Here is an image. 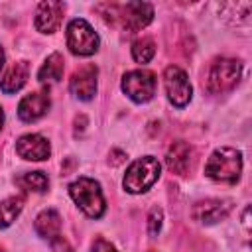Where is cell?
<instances>
[{"instance_id":"cell-6","label":"cell","mask_w":252,"mask_h":252,"mask_svg":"<svg viewBox=\"0 0 252 252\" xmlns=\"http://www.w3.org/2000/svg\"><path fill=\"white\" fill-rule=\"evenodd\" d=\"M240 71H242V65L240 61L236 59H228V57H220L217 59L211 69H209V75H207V89L209 93H224V91H230L238 79H240Z\"/></svg>"},{"instance_id":"cell-17","label":"cell","mask_w":252,"mask_h":252,"mask_svg":"<svg viewBox=\"0 0 252 252\" xmlns=\"http://www.w3.org/2000/svg\"><path fill=\"white\" fill-rule=\"evenodd\" d=\"M63 67H65V61H63V55L61 53H51L45 63L41 65V69L37 71V79L41 83H51V81H59L63 77Z\"/></svg>"},{"instance_id":"cell-15","label":"cell","mask_w":252,"mask_h":252,"mask_svg":"<svg viewBox=\"0 0 252 252\" xmlns=\"http://www.w3.org/2000/svg\"><path fill=\"white\" fill-rule=\"evenodd\" d=\"M28 75H30V65H28V61H16V63H12L10 69L4 73V77H2V81H0L2 93L10 94V93L20 91V89L26 85Z\"/></svg>"},{"instance_id":"cell-11","label":"cell","mask_w":252,"mask_h":252,"mask_svg":"<svg viewBox=\"0 0 252 252\" xmlns=\"http://www.w3.org/2000/svg\"><path fill=\"white\" fill-rule=\"evenodd\" d=\"M230 213V203L222 201V199H207V201H199L193 211L191 217L203 224H215L219 220H222L226 215Z\"/></svg>"},{"instance_id":"cell-19","label":"cell","mask_w":252,"mask_h":252,"mask_svg":"<svg viewBox=\"0 0 252 252\" xmlns=\"http://www.w3.org/2000/svg\"><path fill=\"white\" fill-rule=\"evenodd\" d=\"M156 55V43L150 37H140L132 43V57L136 63H148Z\"/></svg>"},{"instance_id":"cell-23","label":"cell","mask_w":252,"mask_h":252,"mask_svg":"<svg viewBox=\"0 0 252 252\" xmlns=\"http://www.w3.org/2000/svg\"><path fill=\"white\" fill-rule=\"evenodd\" d=\"M93 252H116V248L110 242H106L104 238H96L94 246H93Z\"/></svg>"},{"instance_id":"cell-12","label":"cell","mask_w":252,"mask_h":252,"mask_svg":"<svg viewBox=\"0 0 252 252\" xmlns=\"http://www.w3.org/2000/svg\"><path fill=\"white\" fill-rule=\"evenodd\" d=\"M16 152L20 158L24 159H32V161H41L47 159L51 154L49 142L39 136V134H26L16 142Z\"/></svg>"},{"instance_id":"cell-3","label":"cell","mask_w":252,"mask_h":252,"mask_svg":"<svg viewBox=\"0 0 252 252\" xmlns=\"http://www.w3.org/2000/svg\"><path fill=\"white\" fill-rule=\"evenodd\" d=\"M69 193L73 201L81 207V211L91 219H100L104 213V197L100 185L91 177H79L69 185Z\"/></svg>"},{"instance_id":"cell-25","label":"cell","mask_w":252,"mask_h":252,"mask_svg":"<svg viewBox=\"0 0 252 252\" xmlns=\"http://www.w3.org/2000/svg\"><path fill=\"white\" fill-rule=\"evenodd\" d=\"M2 122H4V112H2V108H0V128H2Z\"/></svg>"},{"instance_id":"cell-14","label":"cell","mask_w":252,"mask_h":252,"mask_svg":"<svg viewBox=\"0 0 252 252\" xmlns=\"http://www.w3.org/2000/svg\"><path fill=\"white\" fill-rule=\"evenodd\" d=\"M191 161H193V148L187 144V142H173L169 148H167V154H165V163L169 167V171L173 173H187L189 167H191Z\"/></svg>"},{"instance_id":"cell-21","label":"cell","mask_w":252,"mask_h":252,"mask_svg":"<svg viewBox=\"0 0 252 252\" xmlns=\"http://www.w3.org/2000/svg\"><path fill=\"white\" fill-rule=\"evenodd\" d=\"M161 219H163V215H161L159 209H152V211H150V217H148V230H150L152 236H156V234L159 232V228H161Z\"/></svg>"},{"instance_id":"cell-7","label":"cell","mask_w":252,"mask_h":252,"mask_svg":"<svg viewBox=\"0 0 252 252\" xmlns=\"http://www.w3.org/2000/svg\"><path fill=\"white\" fill-rule=\"evenodd\" d=\"M156 75L146 69L128 71L122 77V91L134 102H148L156 94Z\"/></svg>"},{"instance_id":"cell-8","label":"cell","mask_w":252,"mask_h":252,"mask_svg":"<svg viewBox=\"0 0 252 252\" xmlns=\"http://www.w3.org/2000/svg\"><path fill=\"white\" fill-rule=\"evenodd\" d=\"M163 85H165V93H167V98L171 100V104L183 108L191 100L193 89H191V83L183 69L169 65L163 73Z\"/></svg>"},{"instance_id":"cell-18","label":"cell","mask_w":252,"mask_h":252,"mask_svg":"<svg viewBox=\"0 0 252 252\" xmlns=\"http://www.w3.org/2000/svg\"><path fill=\"white\" fill-rule=\"evenodd\" d=\"M22 205H24L22 197H8L0 203V228H6L16 220V217L22 211Z\"/></svg>"},{"instance_id":"cell-26","label":"cell","mask_w":252,"mask_h":252,"mask_svg":"<svg viewBox=\"0 0 252 252\" xmlns=\"http://www.w3.org/2000/svg\"><path fill=\"white\" fill-rule=\"evenodd\" d=\"M152 252H154V250H152Z\"/></svg>"},{"instance_id":"cell-2","label":"cell","mask_w":252,"mask_h":252,"mask_svg":"<svg viewBox=\"0 0 252 252\" xmlns=\"http://www.w3.org/2000/svg\"><path fill=\"white\" fill-rule=\"evenodd\" d=\"M108 14L104 16L112 24H120L130 32L146 28L154 18V8L148 2H126V4H106Z\"/></svg>"},{"instance_id":"cell-4","label":"cell","mask_w":252,"mask_h":252,"mask_svg":"<svg viewBox=\"0 0 252 252\" xmlns=\"http://www.w3.org/2000/svg\"><path fill=\"white\" fill-rule=\"evenodd\" d=\"M158 177H159V161L152 156H144L130 163L122 183L128 193H144L158 181Z\"/></svg>"},{"instance_id":"cell-9","label":"cell","mask_w":252,"mask_h":252,"mask_svg":"<svg viewBox=\"0 0 252 252\" xmlns=\"http://www.w3.org/2000/svg\"><path fill=\"white\" fill-rule=\"evenodd\" d=\"M96 73H98L96 67L91 63L79 67L71 75V81H69L71 93L81 100H91L96 93Z\"/></svg>"},{"instance_id":"cell-13","label":"cell","mask_w":252,"mask_h":252,"mask_svg":"<svg viewBox=\"0 0 252 252\" xmlns=\"http://www.w3.org/2000/svg\"><path fill=\"white\" fill-rule=\"evenodd\" d=\"M63 10L65 4L61 2H41L35 14V28L41 33H53L63 20Z\"/></svg>"},{"instance_id":"cell-20","label":"cell","mask_w":252,"mask_h":252,"mask_svg":"<svg viewBox=\"0 0 252 252\" xmlns=\"http://www.w3.org/2000/svg\"><path fill=\"white\" fill-rule=\"evenodd\" d=\"M18 183H20L24 189L35 191V193H43V191L47 189V185H49L45 173H41V171H28V173H24V175L18 179Z\"/></svg>"},{"instance_id":"cell-22","label":"cell","mask_w":252,"mask_h":252,"mask_svg":"<svg viewBox=\"0 0 252 252\" xmlns=\"http://www.w3.org/2000/svg\"><path fill=\"white\" fill-rule=\"evenodd\" d=\"M51 248H53V252H73L69 240L63 238V236H55V238L51 240Z\"/></svg>"},{"instance_id":"cell-5","label":"cell","mask_w":252,"mask_h":252,"mask_svg":"<svg viewBox=\"0 0 252 252\" xmlns=\"http://www.w3.org/2000/svg\"><path fill=\"white\" fill-rule=\"evenodd\" d=\"M67 47L73 55H93L98 49V35L83 18H75L67 26Z\"/></svg>"},{"instance_id":"cell-24","label":"cell","mask_w":252,"mask_h":252,"mask_svg":"<svg viewBox=\"0 0 252 252\" xmlns=\"http://www.w3.org/2000/svg\"><path fill=\"white\" fill-rule=\"evenodd\" d=\"M2 67H4V51L0 47V71H2Z\"/></svg>"},{"instance_id":"cell-1","label":"cell","mask_w":252,"mask_h":252,"mask_svg":"<svg viewBox=\"0 0 252 252\" xmlns=\"http://www.w3.org/2000/svg\"><path fill=\"white\" fill-rule=\"evenodd\" d=\"M242 171V154L234 148H219L211 154L205 175L220 183H236Z\"/></svg>"},{"instance_id":"cell-16","label":"cell","mask_w":252,"mask_h":252,"mask_svg":"<svg viewBox=\"0 0 252 252\" xmlns=\"http://www.w3.org/2000/svg\"><path fill=\"white\" fill-rule=\"evenodd\" d=\"M59 230H61V217H59L57 211L45 209V211H41L37 215V219H35V232L41 238L53 240L55 236H59Z\"/></svg>"},{"instance_id":"cell-10","label":"cell","mask_w":252,"mask_h":252,"mask_svg":"<svg viewBox=\"0 0 252 252\" xmlns=\"http://www.w3.org/2000/svg\"><path fill=\"white\" fill-rule=\"evenodd\" d=\"M49 93L47 91H35V93H30L26 94L20 104H18V116L20 120L24 122H33L37 118H41L47 110H49Z\"/></svg>"}]
</instances>
